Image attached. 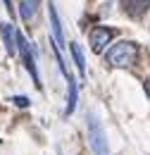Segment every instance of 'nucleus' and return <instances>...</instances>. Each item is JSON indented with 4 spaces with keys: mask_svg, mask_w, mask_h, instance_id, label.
<instances>
[{
    "mask_svg": "<svg viewBox=\"0 0 150 155\" xmlns=\"http://www.w3.org/2000/svg\"><path fill=\"white\" fill-rule=\"evenodd\" d=\"M69 50H72V55H74V62H76V67H79V74L86 77V60H83L81 45H79V43H69Z\"/></svg>",
    "mask_w": 150,
    "mask_h": 155,
    "instance_id": "obj_8",
    "label": "nucleus"
},
{
    "mask_svg": "<svg viewBox=\"0 0 150 155\" xmlns=\"http://www.w3.org/2000/svg\"><path fill=\"white\" fill-rule=\"evenodd\" d=\"M48 12H50V29H53V48H55L57 53L64 48V36H62V26H60V17H57V10H55V5L50 2L48 5Z\"/></svg>",
    "mask_w": 150,
    "mask_h": 155,
    "instance_id": "obj_5",
    "label": "nucleus"
},
{
    "mask_svg": "<svg viewBox=\"0 0 150 155\" xmlns=\"http://www.w3.org/2000/svg\"><path fill=\"white\" fill-rule=\"evenodd\" d=\"M12 100H15L17 107H29V98H26V96H15Z\"/></svg>",
    "mask_w": 150,
    "mask_h": 155,
    "instance_id": "obj_11",
    "label": "nucleus"
},
{
    "mask_svg": "<svg viewBox=\"0 0 150 155\" xmlns=\"http://www.w3.org/2000/svg\"><path fill=\"white\" fill-rule=\"evenodd\" d=\"M136 55H138L136 43H131V41H119V43H114L112 48L107 50V62L112 67H131L133 62H136Z\"/></svg>",
    "mask_w": 150,
    "mask_h": 155,
    "instance_id": "obj_1",
    "label": "nucleus"
},
{
    "mask_svg": "<svg viewBox=\"0 0 150 155\" xmlns=\"http://www.w3.org/2000/svg\"><path fill=\"white\" fill-rule=\"evenodd\" d=\"M126 2V7H129V12H133V15H138V12H143L145 7L150 5V0H124Z\"/></svg>",
    "mask_w": 150,
    "mask_h": 155,
    "instance_id": "obj_10",
    "label": "nucleus"
},
{
    "mask_svg": "<svg viewBox=\"0 0 150 155\" xmlns=\"http://www.w3.org/2000/svg\"><path fill=\"white\" fill-rule=\"evenodd\" d=\"M76 107V79L69 74L67 77V107H64V115L69 117Z\"/></svg>",
    "mask_w": 150,
    "mask_h": 155,
    "instance_id": "obj_7",
    "label": "nucleus"
},
{
    "mask_svg": "<svg viewBox=\"0 0 150 155\" xmlns=\"http://www.w3.org/2000/svg\"><path fill=\"white\" fill-rule=\"evenodd\" d=\"M145 93H148V96H150V79H148V81H145Z\"/></svg>",
    "mask_w": 150,
    "mask_h": 155,
    "instance_id": "obj_12",
    "label": "nucleus"
},
{
    "mask_svg": "<svg viewBox=\"0 0 150 155\" xmlns=\"http://www.w3.org/2000/svg\"><path fill=\"white\" fill-rule=\"evenodd\" d=\"M5 5H7V10H12V2L10 0H5Z\"/></svg>",
    "mask_w": 150,
    "mask_h": 155,
    "instance_id": "obj_13",
    "label": "nucleus"
},
{
    "mask_svg": "<svg viewBox=\"0 0 150 155\" xmlns=\"http://www.w3.org/2000/svg\"><path fill=\"white\" fill-rule=\"evenodd\" d=\"M110 41H112V29H107V26H95V29H91V50L93 53H103Z\"/></svg>",
    "mask_w": 150,
    "mask_h": 155,
    "instance_id": "obj_4",
    "label": "nucleus"
},
{
    "mask_svg": "<svg viewBox=\"0 0 150 155\" xmlns=\"http://www.w3.org/2000/svg\"><path fill=\"white\" fill-rule=\"evenodd\" d=\"M88 143H91V148H93L95 155H110L103 124H100V119L95 115H88Z\"/></svg>",
    "mask_w": 150,
    "mask_h": 155,
    "instance_id": "obj_2",
    "label": "nucleus"
},
{
    "mask_svg": "<svg viewBox=\"0 0 150 155\" xmlns=\"http://www.w3.org/2000/svg\"><path fill=\"white\" fill-rule=\"evenodd\" d=\"M17 45H19V53H21V60H24L26 69L31 72V79L36 81V86H41V81H38V69H36V62H34V55H31V45H29V41L24 38V36H21L19 31H17Z\"/></svg>",
    "mask_w": 150,
    "mask_h": 155,
    "instance_id": "obj_3",
    "label": "nucleus"
},
{
    "mask_svg": "<svg viewBox=\"0 0 150 155\" xmlns=\"http://www.w3.org/2000/svg\"><path fill=\"white\" fill-rule=\"evenodd\" d=\"M0 31H2V41H5V50L10 53V55H15L17 53V31L10 26V24H2L0 26Z\"/></svg>",
    "mask_w": 150,
    "mask_h": 155,
    "instance_id": "obj_6",
    "label": "nucleus"
},
{
    "mask_svg": "<svg viewBox=\"0 0 150 155\" xmlns=\"http://www.w3.org/2000/svg\"><path fill=\"white\" fill-rule=\"evenodd\" d=\"M36 5H38V0H24L21 7H19V17L24 21H29L34 17V12H36Z\"/></svg>",
    "mask_w": 150,
    "mask_h": 155,
    "instance_id": "obj_9",
    "label": "nucleus"
}]
</instances>
